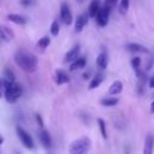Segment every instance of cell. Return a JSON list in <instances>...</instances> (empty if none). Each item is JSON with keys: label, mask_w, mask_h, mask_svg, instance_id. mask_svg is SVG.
<instances>
[{"label": "cell", "mask_w": 154, "mask_h": 154, "mask_svg": "<svg viewBox=\"0 0 154 154\" xmlns=\"http://www.w3.org/2000/svg\"><path fill=\"white\" fill-rule=\"evenodd\" d=\"M13 60L17 66H19L25 72H34L37 67V58L30 52L19 49L14 53Z\"/></svg>", "instance_id": "6da1fadb"}, {"label": "cell", "mask_w": 154, "mask_h": 154, "mask_svg": "<svg viewBox=\"0 0 154 154\" xmlns=\"http://www.w3.org/2000/svg\"><path fill=\"white\" fill-rule=\"evenodd\" d=\"M4 96L6 99L7 102L13 103L18 100V97L22 95V87L19 84H17L16 82H11L6 78H4Z\"/></svg>", "instance_id": "7a4b0ae2"}, {"label": "cell", "mask_w": 154, "mask_h": 154, "mask_svg": "<svg viewBox=\"0 0 154 154\" xmlns=\"http://www.w3.org/2000/svg\"><path fill=\"white\" fill-rule=\"evenodd\" d=\"M90 148H91V141L88 137H81L71 143L69 152L71 154H83L89 152Z\"/></svg>", "instance_id": "3957f363"}, {"label": "cell", "mask_w": 154, "mask_h": 154, "mask_svg": "<svg viewBox=\"0 0 154 154\" xmlns=\"http://www.w3.org/2000/svg\"><path fill=\"white\" fill-rule=\"evenodd\" d=\"M16 131H17V136H18V138L20 140L22 144H23L25 148H28V149L34 148V141H32L31 136H30L23 128L17 126V128H16Z\"/></svg>", "instance_id": "277c9868"}, {"label": "cell", "mask_w": 154, "mask_h": 154, "mask_svg": "<svg viewBox=\"0 0 154 154\" xmlns=\"http://www.w3.org/2000/svg\"><path fill=\"white\" fill-rule=\"evenodd\" d=\"M109 11H111V8L107 7V6H105V5H103V7H100L97 14L95 16L96 23H97L100 26H106V25H107L108 18H109Z\"/></svg>", "instance_id": "5b68a950"}, {"label": "cell", "mask_w": 154, "mask_h": 154, "mask_svg": "<svg viewBox=\"0 0 154 154\" xmlns=\"http://www.w3.org/2000/svg\"><path fill=\"white\" fill-rule=\"evenodd\" d=\"M60 18H61L63 23L66 24V25H70L72 23V20H73L71 10H70V7H69V5L66 2H63L60 5Z\"/></svg>", "instance_id": "8992f818"}, {"label": "cell", "mask_w": 154, "mask_h": 154, "mask_svg": "<svg viewBox=\"0 0 154 154\" xmlns=\"http://www.w3.org/2000/svg\"><path fill=\"white\" fill-rule=\"evenodd\" d=\"M0 37L6 41V42H10L12 40H14V32L12 31L11 28L6 26V25H2L0 24Z\"/></svg>", "instance_id": "52a82bcc"}, {"label": "cell", "mask_w": 154, "mask_h": 154, "mask_svg": "<svg viewBox=\"0 0 154 154\" xmlns=\"http://www.w3.org/2000/svg\"><path fill=\"white\" fill-rule=\"evenodd\" d=\"M88 18H89V14H87V13H83L77 17V19L75 22V31L76 32H81L83 30V28L88 23Z\"/></svg>", "instance_id": "ba28073f"}, {"label": "cell", "mask_w": 154, "mask_h": 154, "mask_svg": "<svg viewBox=\"0 0 154 154\" xmlns=\"http://www.w3.org/2000/svg\"><path fill=\"white\" fill-rule=\"evenodd\" d=\"M69 81H70V78H69V76H67V73H66L65 71H63V70H57V71H55L54 82H55L58 85L65 84V83H67Z\"/></svg>", "instance_id": "9c48e42d"}, {"label": "cell", "mask_w": 154, "mask_h": 154, "mask_svg": "<svg viewBox=\"0 0 154 154\" xmlns=\"http://www.w3.org/2000/svg\"><path fill=\"white\" fill-rule=\"evenodd\" d=\"M38 137H40V141L42 143V146L45 148H51L52 146V138H51V135L47 130H41L38 132Z\"/></svg>", "instance_id": "30bf717a"}, {"label": "cell", "mask_w": 154, "mask_h": 154, "mask_svg": "<svg viewBox=\"0 0 154 154\" xmlns=\"http://www.w3.org/2000/svg\"><path fill=\"white\" fill-rule=\"evenodd\" d=\"M7 19L14 24H19V25H23L28 22V18L25 16H22V14H17V13H10L7 14Z\"/></svg>", "instance_id": "8fae6325"}, {"label": "cell", "mask_w": 154, "mask_h": 154, "mask_svg": "<svg viewBox=\"0 0 154 154\" xmlns=\"http://www.w3.org/2000/svg\"><path fill=\"white\" fill-rule=\"evenodd\" d=\"M79 52H81L79 46H78V45H77V46H73V47L65 54V61H73V60H76V59L78 58V55H79Z\"/></svg>", "instance_id": "7c38bea8"}, {"label": "cell", "mask_w": 154, "mask_h": 154, "mask_svg": "<svg viewBox=\"0 0 154 154\" xmlns=\"http://www.w3.org/2000/svg\"><path fill=\"white\" fill-rule=\"evenodd\" d=\"M126 49L130 52H136V53H148V48L140 45V43H129L126 45Z\"/></svg>", "instance_id": "4fadbf2b"}, {"label": "cell", "mask_w": 154, "mask_h": 154, "mask_svg": "<svg viewBox=\"0 0 154 154\" xmlns=\"http://www.w3.org/2000/svg\"><path fill=\"white\" fill-rule=\"evenodd\" d=\"M123 90V83L120 81H114L111 87L108 88V94L111 95H117V94H120Z\"/></svg>", "instance_id": "5bb4252c"}, {"label": "cell", "mask_w": 154, "mask_h": 154, "mask_svg": "<svg viewBox=\"0 0 154 154\" xmlns=\"http://www.w3.org/2000/svg\"><path fill=\"white\" fill-rule=\"evenodd\" d=\"M85 63H87L85 58H79V57H78L76 60H73V61L71 63V65H70V71H76V70L83 69V67L85 66Z\"/></svg>", "instance_id": "9a60e30c"}, {"label": "cell", "mask_w": 154, "mask_h": 154, "mask_svg": "<svg viewBox=\"0 0 154 154\" xmlns=\"http://www.w3.org/2000/svg\"><path fill=\"white\" fill-rule=\"evenodd\" d=\"M153 147H154V137L152 135H148L146 137V141H144V149H143V153L144 154H150L153 152Z\"/></svg>", "instance_id": "2e32d148"}, {"label": "cell", "mask_w": 154, "mask_h": 154, "mask_svg": "<svg viewBox=\"0 0 154 154\" xmlns=\"http://www.w3.org/2000/svg\"><path fill=\"white\" fill-rule=\"evenodd\" d=\"M107 64H108V58H107V54L105 52L100 53L96 58V65L100 67V69H106L107 67Z\"/></svg>", "instance_id": "e0dca14e"}, {"label": "cell", "mask_w": 154, "mask_h": 154, "mask_svg": "<svg viewBox=\"0 0 154 154\" xmlns=\"http://www.w3.org/2000/svg\"><path fill=\"white\" fill-rule=\"evenodd\" d=\"M99 10H100V2H99V0H93L90 2V5H89V8H88L89 17H95L97 14Z\"/></svg>", "instance_id": "ac0fdd59"}, {"label": "cell", "mask_w": 154, "mask_h": 154, "mask_svg": "<svg viewBox=\"0 0 154 154\" xmlns=\"http://www.w3.org/2000/svg\"><path fill=\"white\" fill-rule=\"evenodd\" d=\"M102 81H103V76H102L101 73H97V75L94 76V78L90 81V83H89V89L91 90V89L97 88V87L102 83Z\"/></svg>", "instance_id": "d6986e66"}, {"label": "cell", "mask_w": 154, "mask_h": 154, "mask_svg": "<svg viewBox=\"0 0 154 154\" xmlns=\"http://www.w3.org/2000/svg\"><path fill=\"white\" fill-rule=\"evenodd\" d=\"M100 103L102 106H106V107H112V106H116L118 103V99H116V97H106V99H102L100 101Z\"/></svg>", "instance_id": "ffe728a7"}, {"label": "cell", "mask_w": 154, "mask_h": 154, "mask_svg": "<svg viewBox=\"0 0 154 154\" xmlns=\"http://www.w3.org/2000/svg\"><path fill=\"white\" fill-rule=\"evenodd\" d=\"M97 124H99V129H100V132H101V136L103 138H107V132H106V123L103 119L99 118L97 119Z\"/></svg>", "instance_id": "44dd1931"}, {"label": "cell", "mask_w": 154, "mask_h": 154, "mask_svg": "<svg viewBox=\"0 0 154 154\" xmlns=\"http://www.w3.org/2000/svg\"><path fill=\"white\" fill-rule=\"evenodd\" d=\"M49 43H51V38H49L48 36H43V37H41V38L38 40L37 46H38L40 48H46V47L49 46Z\"/></svg>", "instance_id": "7402d4cb"}, {"label": "cell", "mask_w": 154, "mask_h": 154, "mask_svg": "<svg viewBox=\"0 0 154 154\" xmlns=\"http://www.w3.org/2000/svg\"><path fill=\"white\" fill-rule=\"evenodd\" d=\"M130 5V0H120V5H119V12L120 13H126L128 8Z\"/></svg>", "instance_id": "603a6c76"}, {"label": "cell", "mask_w": 154, "mask_h": 154, "mask_svg": "<svg viewBox=\"0 0 154 154\" xmlns=\"http://www.w3.org/2000/svg\"><path fill=\"white\" fill-rule=\"evenodd\" d=\"M4 77H5L6 79L11 81V82H14V81H16V76H14L13 71L10 70V69H5V70H4Z\"/></svg>", "instance_id": "cb8c5ba5"}, {"label": "cell", "mask_w": 154, "mask_h": 154, "mask_svg": "<svg viewBox=\"0 0 154 154\" xmlns=\"http://www.w3.org/2000/svg\"><path fill=\"white\" fill-rule=\"evenodd\" d=\"M59 30H60V26H59V23L58 20H54L52 24H51V34L53 36H57L59 34Z\"/></svg>", "instance_id": "d4e9b609"}, {"label": "cell", "mask_w": 154, "mask_h": 154, "mask_svg": "<svg viewBox=\"0 0 154 154\" xmlns=\"http://www.w3.org/2000/svg\"><path fill=\"white\" fill-rule=\"evenodd\" d=\"M131 65H132V67L135 69V71L137 72V71L140 70V66H141V58H138V57L132 58V60H131Z\"/></svg>", "instance_id": "484cf974"}, {"label": "cell", "mask_w": 154, "mask_h": 154, "mask_svg": "<svg viewBox=\"0 0 154 154\" xmlns=\"http://www.w3.org/2000/svg\"><path fill=\"white\" fill-rule=\"evenodd\" d=\"M117 1H118V0H105V6H107V7L112 8V7L117 4Z\"/></svg>", "instance_id": "4316f807"}, {"label": "cell", "mask_w": 154, "mask_h": 154, "mask_svg": "<svg viewBox=\"0 0 154 154\" xmlns=\"http://www.w3.org/2000/svg\"><path fill=\"white\" fill-rule=\"evenodd\" d=\"M35 118H36V122H37V124H38L41 128H43V120H42L41 116H40V114H36V116H35Z\"/></svg>", "instance_id": "83f0119b"}, {"label": "cell", "mask_w": 154, "mask_h": 154, "mask_svg": "<svg viewBox=\"0 0 154 154\" xmlns=\"http://www.w3.org/2000/svg\"><path fill=\"white\" fill-rule=\"evenodd\" d=\"M31 4H32V0H20V5H23V6H25V7L30 6Z\"/></svg>", "instance_id": "f1b7e54d"}, {"label": "cell", "mask_w": 154, "mask_h": 154, "mask_svg": "<svg viewBox=\"0 0 154 154\" xmlns=\"http://www.w3.org/2000/svg\"><path fill=\"white\" fill-rule=\"evenodd\" d=\"M5 88H4V79H0V97L4 95Z\"/></svg>", "instance_id": "f546056e"}, {"label": "cell", "mask_w": 154, "mask_h": 154, "mask_svg": "<svg viewBox=\"0 0 154 154\" xmlns=\"http://www.w3.org/2000/svg\"><path fill=\"white\" fill-rule=\"evenodd\" d=\"M149 87L150 88H154V75L149 77Z\"/></svg>", "instance_id": "4dcf8cb0"}, {"label": "cell", "mask_w": 154, "mask_h": 154, "mask_svg": "<svg viewBox=\"0 0 154 154\" xmlns=\"http://www.w3.org/2000/svg\"><path fill=\"white\" fill-rule=\"evenodd\" d=\"M2 143H4V137H2L1 135H0V146H1Z\"/></svg>", "instance_id": "1f68e13d"}, {"label": "cell", "mask_w": 154, "mask_h": 154, "mask_svg": "<svg viewBox=\"0 0 154 154\" xmlns=\"http://www.w3.org/2000/svg\"><path fill=\"white\" fill-rule=\"evenodd\" d=\"M150 109H152V112H154V101L152 102V106H150Z\"/></svg>", "instance_id": "d6a6232c"}, {"label": "cell", "mask_w": 154, "mask_h": 154, "mask_svg": "<svg viewBox=\"0 0 154 154\" xmlns=\"http://www.w3.org/2000/svg\"><path fill=\"white\" fill-rule=\"evenodd\" d=\"M76 1H77V2H79V4H82V2H84L85 0H76Z\"/></svg>", "instance_id": "836d02e7"}]
</instances>
